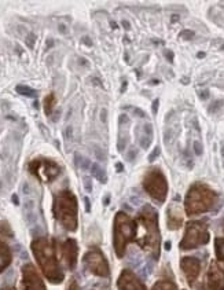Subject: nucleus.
<instances>
[{
    "instance_id": "obj_33",
    "label": "nucleus",
    "mask_w": 224,
    "mask_h": 290,
    "mask_svg": "<svg viewBox=\"0 0 224 290\" xmlns=\"http://www.w3.org/2000/svg\"><path fill=\"white\" fill-rule=\"evenodd\" d=\"M106 114H107V112H106V110H102V112H101V120H102V122H104V121H106Z\"/></svg>"
},
{
    "instance_id": "obj_27",
    "label": "nucleus",
    "mask_w": 224,
    "mask_h": 290,
    "mask_svg": "<svg viewBox=\"0 0 224 290\" xmlns=\"http://www.w3.org/2000/svg\"><path fill=\"white\" fill-rule=\"evenodd\" d=\"M180 36L184 37V39H191V37H194V32H191V31H184V32H182Z\"/></svg>"
},
{
    "instance_id": "obj_41",
    "label": "nucleus",
    "mask_w": 224,
    "mask_h": 290,
    "mask_svg": "<svg viewBox=\"0 0 224 290\" xmlns=\"http://www.w3.org/2000/svg\"><path fill=\"white\" fill-rule=\"evenodd\" d=\"M205 57V52H198V58H204Z\"/></svg>"
},
{
    "instance_id": "obj_22",
    "label": "nucleus",
    "mask_w": 224,
    "mask_h": 290,
    "mask_svg": "<svg viewBox=\"0 0 224 290\" xmlns=\"http://www.w3.org/2000/svg\"><path fill=\"white\" fill-rule=\"evenodd\" d=\"M0 234L7 235V237H13V230L10 228L7 222H1L0 223Z\"/></svg>"
},
{
    "instance_id": "obj_14",
    "label": "nucleus",
    "mask_w": 224,
    "mask_h": 290,
    "mask_svg": "<svg viewBox=\"0 0 224 290\" xmlns=\"http://www.w3.org/2000/svg\"><path fill=\"white\" fill-rule=\"evenodd\" d=\"M180 267H182V271L186 275L187 281L190 285L195 282V279L198 278V275L201 273V263L198 258L195 257H183L180 261Z\"/></svg>"
},
{
    "instance_id": "obj_2",
    "label": "nucleus",
    "mask_w": 224,
    "mask_h": 290,
    "mask_svg": "<svg viewBox=\"0 0 224 290\" xmlns=\"http://www.w3.org/2000/svg\"><path fill=\"white\" fill-rule=\"evenodd\" d=\"M32 252L43 274L50 282L56 285L64 281V273L55 256V249L48 238L46 237L36 238L32 242Z\"/></svg>"
},
{
    "instance_id": "obj_12",
    "label": "nucleus",
    "mask_w": 224,
    "mask_h": 290,
    "mask_svg": "<svg viewBox=\"0 0 224 290\" xmlns=\"http://www.w3.org/2000/svg\"><path fill=\"white\" fill-rule=\"evenodd\" d=\"M40 168L41 172L37 177L44 176L47 182H51L52 179H55L61 173V167L55 161H51V160H34L29 164L31 172H34V171L40 170Z\"/></svg>"
},
{
    "instance_id": "obj_7",
    "label": "nucleus",
    "mask_w": 224,
    "mask_h": 290,
    "mask_svg": "<svg viewBox=\"0 0 224 290\" xmlns=\"http://www.w3.org/2000/svg\"><path fill=\"white\" fill-rule=\"evenodd\" d=\"M209 242L208 226L205 222H190L186 226L183 239L180 241V248L183 250L194 249Z\"/></svg>"
},
{
    "instance_id": "obj_17",
    "label": "nucleus",
    "mask_w": 224,
    "mask_h": 290,
    "mask_svg": "<svg viewBox=\"0 0 224 290\" xmlns=\"http://www.w3.org/2000/svg\"><path fill=\"white\" fill-rule=\"evenodd\" d=\"M152 290H177L176 285L169 279H160L153 286Z\"/></svg>"
},
{
    "instance_id": "obj_21",
    "label": "nucleus",
    "mask_w": 224,
    "mask_h": 290,
    "mask_svg": "<svg viewBox=\"0 0 224 290\" xmlns=\"http://www.w3.org/2000/svg\"><path fill=\"white\" fill-rule=\"evenodd\" d=\"M55 105V97L52 94H50L46 99H44V110H46V114L50 116L52 113V107Z\"/></svg>"
},
{
    "instance_id": "obj_39",
    "label": "nucleus",
    "mask_w": 224,
    "mask_h": 290,
    "mask_svg": "<svg viewBox=\"0 0 224 290\" xmlns=\"http://www.w3.org/2000/svg\"><path fill=\"white\" fill-rule=\"evenodd\" d=\"M83 41H84V43H87L88 46H91V41H89L88 37H84V39H83Z\"/></svg>"
},
{
    "instance_id": "obj_16",
    "label": "nucleus",
    "mask_w": 224,
    "mask_h": 290,
    "mask_svg": "<svg viewBox=\"0 0 224 290\" xmlns=\"http://www.w3.org/2000/svg\"><path fill=\"white\" fill-rule=\"evenodd\" d=\"M11 260H13V255L8 245L0 241V273H3L11 264Z\"/></svg>"
},
{
    "instance_id": "obj_23",
    "label": "nucleus",
    "mask_w": 224,
    "mask_h": 290,
    "mask_svg": "<svg viewBox=\"0 0 224 290\" xmlns=\"http://www.w3.org/2000/svg\"><path fill=\"white\" fill-rule=\"evenodd\" d=\"M34 41H36V34L29 33L28 37H26V44H28L29 49H33V47H34Z\"/></svg>"
},
{
    "instance_id": "obj_36",
    "label": "nucleus",
    "mask_w": 224,
    "mask_h": 290,
    "mask_svg": "<svg viewBox=\"0 0 224 290\" xmlns=\"http://www.w3.org/2000/svg\"><path fill=\"white\" fill-rule=\"evenodd\" d=\"M13 202H14L16 205H18V204H19V200H18V195H16V194L13 195Z\"/></svg>"
},
{
    "instance_id": "obj_40",
    "label": "nucleus",
    "mask_w": 224,
    "mask_h": 290,
    "mask_svg": "<svg viewBox=\"0 0 224 290\" xmlns=\"http://www.w3.org/2000/svg\"><path fill=\"white\" fill-rule=\"evenodd\" d=\"M165 249L167 250L171 249V242H167V243H165Z\"/></svg>"
},
{
    "instance_id": "obj_18",
    "label": "nucleus",
    "mask_w": 224,
    "mask_h": 290,
    "mask_svg": "<svg viewBox=\"0 0 224 290\" xmlns=\"http://www.w3.org/2000/svg\"><path fill=\"white\" fill-rule=\"evenodd\" d=\"M223 231H224V222H223ZM215 252L216 257L224 263V237H217L215 241Z\"/></svg>"
},
{
    "instance_id": "obj_15",
    "label": "nucleus",
    "mask_w": 224,
    "mask_h": 290,
    "mask_svg": "<svg viewBox=\"0 0 224 290\" xmlns=\"http://www.w3.org/2000/svg\"><path fill=\"white\" fill-rule=\"evenodd\" d=\"M183 224V210L177 205L172 204L168 208V228L169 230H177Z\"/></svg>"
},
{
    "instance_id": "obj_8",
    "label": "nucleus",
    "mask_w": 224,
    "mask_h": 290,
    "mask_svg": "<svg viewBox=\"0 0 224 290\" xmlns=\"http://www.w3.org/2000/svg\"><path fill=\"white\" fill-rule=\"evenodd\" d=\"M83 264L88 270L91 274L101 276V278H107L110 271H109V264L107 260L104 258L103 253L101 250L94 249L87 252L83 257Z\"/></svg>"
},
{
    "instance_id": "obj_28",
    "label": "nucleus",
    "mask_w": 224,
    "mask_h": 290,
    "mask_svg": "<svg viewBox=\"0 0 224 290\" xmlns=\"http://www.w3.org/2000/svg\"><path fill=\"white\" fill-rule=\"evenodd\" d=\"M158 154H160V149H158V147H155V150H154V152H153V153L149 155V160H150V161L155 160V157H157Z\"/></svg>"
},
{
    "instance_id": "obj_37",
    "label": "nucleus",
    "mask_w": 224,
    "mask_h": 290,
    "mask_svg": "<svg viewBox=\"0 0 224 290\" xmlns=\"http://www.w3.org/2000/svg\"><path fill=\"white\" fill-rule=\"evenodd\" d=\"M0 290H17L16 288H13V286H4V288H1Z\"/></svg>"
},
{
    "instance_id": "obj_32",
    "label": "nucleus",
    "mask_w": 224,
    "mask_h": 290,
    "mask_svg": "<svg viewBox=\"0 0 224 290\" xmlns=\"http://www.w3.org/2000/svg\"><path fill=\"white\" fill-rule=\"evenodd\" d=\"M84 202H86V210L89 212L91 210V205H89V200L88 198H84Z\"/></svg>"
},
{
    "instance_id": "obj_11",
    "label": "nucleus",
    "mask_w": 224,
    "mask_h": 290,
    "mask_svg": "<svg viewBox=\"0 0 224 290\" xmlns=\"http://www.w3.org/2000/svg\"><path fill=\"white\" fill-rule=\"evenodd\" d=\"M59 253H61V258H62L66 268L74 270L76 264H77V255H79L77 242L72 238H68L66 241L59 245Z\"/></svg>"
},
{
    "instance_id": "obj_25",
    "label": "nucleus",
    "mask_w": 224,
    "mask_h": 290,
    "mask_svg": "<svg viewBox=\"0 0 224 290\" xmlns=\"http://www.w3.org/2000/svg\"><path fill=\"white\" fill-rule=\"evenodd\" d=\"M150 142H152V136H144L143 139H140V146L146 149L147 146L150 145Z\"/></svg>"
},
{
    "instance_id": "obj_38",
    "label": "nucleus",
    "mask_w": 224,
    "mask_h": 290,
    "mask_svg": "<svg viewBox=\"0 0 224 290\" xmlns=\"http://www.w3.org/2000/svg\"><path fill=\"white\" fill-rule=\"evenodd\" d=\"M116 168H119V172H121V171H122V164H120V162H119V164H117V165H116Z\"/></svg>"
},
{
    "instance_id": "obj_10",
    "label": "nucleus",
    "mask_w": 224,
    "mask_h": 290,
    "mask_svg": "<svg viewBox=\"0 0 224 290\" xmlns=\"http://www.w3.org/2000/svg\"><path fill=\"white\" fill-rule=\"evenodd\" d=\"M22 289L24 290H46L44 282L33 264L28 263L22 267Z\"/></svg>"
},
{
    "instance_id": "obj_30",
    "label": "nucleus",
    "mask_w": 224,
    "mask_h": 290,
    "mask_svg": "<svg viewBox=\"0 0 224 290\" xmlns=\"http://www.w3.org/2000/svg\"><path fill=\"white\" fill-rule=\"evenodd\" d=\"M144 131H146V134H147V136H152V134H153L152 124H146V125H144Z\"/></svg>"
},
{
    "instance_id": "obj_9",
    "label": "nucleus",
    "mask_w": 224,
    "mask_h": 290,
    "mask_svg": "<svg viewBox=\"0 0 224 290\" xmlns=\"http://www.w3.org/2000/svg\"><path fill=\"white\" fill-rule=\"evenodd\" d=\"M198 290H224V268L212 261L209 266L207 276L201 283Z\"/></svg>"
},
{
    "instance_id": "obj_3",
    "label": "nucleus",
    "mask_w": 224,
    "mask_h": 290,
    "mask_svg": "<svg viewBox=\"0 0 224 290\" xmlns=\"http://www.w3.org/2000/svg\"><path fill=\"white\" fill-rule=\"evenodd\" d=\"M217 201V194L205 183H194L187 191L184 200V209L189 216L201 215L210 210Z\"/></svg>"
},
{
    "instance_id": "obj_29",
    "label": "nucleus",
    "mask_w": 224,
    "mask_h": 290,
    "mask_svg": "<svg viewBox=\"0 0 224 290\" xmlns=\"http://www.w3.org/2000/svg\"><path fill=\"white\" fill-rule=\"evenodd\" d=\"M84 186H86V190H87V191H91V190H92V186H91V180H89V177H86V179H84Z\"/></svg>"
},
{
    "instance_id": "obj_1",
    "label": "nucleus",
    "mask_w": 224,
    "mask_h": 290,
    "mask_svg": "<svg viewBox=\"0 0 224 290\" xmlns=\"http://www.w3.org/2000/svg\"><path fill=\"white\" fill-rule=\"evenodd\" d=\"M136 228V241L139 246L154 260H158L161 250V233L157 210L150 205H144L138 213Z\"/></svg>"
},
{
    "instance_id": "obj_31",
    "label": "nucleus",
    "mask_w": 224,
    "mask_h": 290,
    "mask_svg": "<svg viewBox=\"0 0 224 290\" xmlns=\"http://www.w3.org/2000/svg\"><path fill=\"white\" fill-rule=\"evenodd\" d=\"M158 103H160V101H158V99H155V101L153 102V113H154V114L157 113V109H158Z\"/></svg>"
},
{
    "instance_id": "obj_24",
    "label": "nucleus",
    "mask_w": 224,
    "mask_h": 290,
    "mask_svg": "<svg viewBox=\"0 0 224 290\" xmlns=\"http://www.w3.org/2000/svg\"><path fill=\"white\" fill-rule=\"evenodd\" d=\"M222 105H223V102H222V101H217V102H215V103H213V105L210 106V107H209V112H210V113H213V112H216L217 109H219V107H222Z\"/></svg>"
},
{
    "instance_id": "obj_34",
    "label": "nucleus",
    "mask_w": 224,
    "mask_h": 290,
    "mask_svg": "<svg viewBox=\"0 0 224 290\" xmlns=\"http://www.w3.org/2000/svg\"><path fill=\"white\" fill-rule=\"evenodd\" d=\"M200 97H201V99H207V98L209 97V92L208 91H204L202 94H200Z\"/></svg>"
},
{
    "instance_id": "obj_42",
    "label": "nucleus",
    "mask_w": 224,
    "mask_h": 290,
    "mask_svg": "<svg viewBox=\"0 0 224 290\" xmlns=\"http://www.w3.org/2000/svg\"><path fill=\"white\" fill-rule=\"evenodd\" d=\"M109 200H110V197H106V198H104V204H106V205L109 204Z\"/></svg>"
},
{
    "instance_id": "obj_6",
    "label": "nucleus",
    "mask_w": 224,
    "mask_h": 290,
    "mask_svg": "<svg viewBox=\"0 0 224 290\" xmlns=\"http://www.w3.org/2000/svg\"><path fill=\"white\" fill-rule=\"evenodd\" d=\"M143 188L154 201L162 204L168 194L167 177L161 172L160 168H150L143 176Z\"/></svg>"
},
{
    "instance_id": "obj_19",
    "label": "nucleus",
    "mask_w": 224,
    "mask_h": 290,
    "mask_svg": "<svg viewBox=\"0 0 224 290\" xmlns=\"http://www.w3.org/2000/svg\"><path fill=\"white\" fill-rule=\"evenodd\" d=\"M17 92L18 94H21V95H25V97H29V98H36V91L31 87H26V85H22V84H19V85H17Z\"/></svg>"
},
{
    "instance_id": "obj_20",
    "label": "nucleus",
    "mask_w": 224,
    "mask_h": 290,
    "mask_svg": "<svg viewBox=\"0 0 224 290\" xmlns=\"http://www.w3.org/2000/svg\"><path fill=\"white\" fill-rule=\"evenodd\" d=\"M91 171H92V175H94L101 183H104V182H106V175H104L103 170H102L98 164H92Z\"/></svg>"
},
{
    "instance_id": "obj_26",
    "label": "nucleus",
    "mask_w": 224,
    "mask_h": 290,
    "mask_svg": "<svg viewBox=\"0 0 224 290\" xmlns=\"http://www.w3.org/2000/svg\"><path fill=\"white\" fill-rule=\"evenodd\" d=\"M194 152L197 155H201L202 154V145L200 142H194Z\"/></svg>"
},
{
    "instance_id": "obj_13",
    "label": "nucleus",
    "mask_w": 224,
    "mask_h": 290,
    "mask_svg": "<svg viewBox=\"0 0 224 290\" xmlns=\"http://www.w3.org/2000/svg\"><path fill=\"white\" fill-rule=\"evenodd\" d=\"M117 289L119 290H146L143 282L136 276L134 271L128 268L121 271L120 276L117 279Z\"/></svg>"
},
{
    "instance_id": "obj_4",
    "label": "nucleus",
    "mask_w": 224,
    "mask_h": 290,
    "mask_svg": "<svg viewBox=\"0 0 224 290\" xmlns=\"http://www.w3.org/2000/svg\"><path fill=\"white\" fill-rule=\"evenodd\" d=\"M52 212L68 231L77 230V198L70 190H62L55 194Z\"/></svg>"
},
{
    "instance_id": "obj_5",
    "label": "nucleus",
    "mask_w": 224,
    "mask_h": 290,
    "mask_svg": "<svg viewBox=\"0 0 224 290\" xmlns=\"http://www.w3.org/2000/svg\"><path fill=\"white\" fill-rule=\"evenodd\" d=\"M136 222L125 212H119L114 216L113 245L117 257H124L127 246L136 239Z\"/></svg>"
},
{
    "instance_id": "obj_35",
    "label": "nucleus",
    "mask_w": 224,
    "mask_h": 290,
    "mask_svg": "<svg viewBox=\"0 0 224 290\" xmlns=\"http://www.w3.org/2000/svg\"><path fill=\"white\" fill-rule=\"evenodd\" d=\"M165 54H167V57H168V61H171V62H172V59H173V54H172L171 51H167Z\"/></svg>"
}]
</instances>
